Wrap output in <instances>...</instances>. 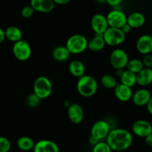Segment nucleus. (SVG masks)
Segmentation results:
<instances>
[{"mask_svg": "<svg viewBox=\"0 0 152 152\" xmlns=\"http://www.w3.org/2000/svg\"><path fill=\"white\" fill-rule=\"evenodd\" d=\"M105 139L111 150L116 151L127 150L130 148L133 142V136L132 133L125 129H111Z\"/></svg>", "mask_w": 152, "mask_h": 152, "instance_id": "obj_1", "label": "nucleus"}, {"mask_svg": "<svg viewBox=\"0 0 152 152\" xmlns=\"http://www.w3.org/2000/svg\"><path fill=\"white\" fill-rule=\"evenodd\" d=\"M77 89L80 96L83 97H91L97 91V81L92 76L85 74L79 78Z\"/></svg>", "mask_w": 152, "mask_h": 152, "instance_id": "obj_2", "label": "nucleus"}, {"mask_svg": "<svg viewBox=\"0 0 152 152\" xmlns=\"http://www.w3.org/2000/svg\"><path fill=\"white\" fill-rule=\"evenodd\" d=\"M88 41L82 34H74L68 39L65 46L71 54H80L88 48Z\"/></svg>", "mask_w": 152, "mask_h": 152, "instance_id": "obj_3", "label": "nucleus"}, {"mask_svg": "<svg viewBox=\"0 0 152 152\" xmlns=\"http://www.w3.org/2000/svg\"><path fill=\"white\" fill-rule=\"evenodd\" d=\"M53 91V86L50 80L45 76L37 77L34 83V92L41 99L50 96Z\"/></svg>", "mask_w": 152, "mask_h": 152, "instance_id": "obj_4", "label": "nucleus"}, {"mask_svg": "<svg viewBox=\"0 0 152 152\" xmlns=\"http://www.w3.org/2000/svg\"><path fill=\"white\" fill-rule=\"evenodd\" d=\"M105 44L110 46H117L123 44L126 38V34L121 28L108 27V29L102 34Z\"/></svg>", "mask_w": 152, "mask_h": 152, "instance_id": "obj_5", "label": "nucleus"}, {"mask_svg": "<svg viewBox=\"0 0 152 152\" xmlns=\"http://www.w3.org/2000/svg\"><path fill=\"white\" fill-rule=\"evenodd\" d=\"M13 53L18 60L25 62L31 58L32 50L30 44L26 40L21 39L13 44Z\"/></svg>", "mask_w": 152, "mask_h": 152, "instance_id": "obj_6", "label": "nucleus"}, {"mask_svg": "<svg viewBox=\"0 0 152 152\" xmlns=\"http://www.w3.org/2000/svg\"><path fill=\"white\" fill-rule=\"evenodd\" d=\"M110 63L116 70H123L126 68L129 60L127 53L123 49H114L110 55Z\"/></svg>", "mask_w": 152, "mask_h": 152, "instance_id": "obj_7", "label": "nucleus"}, {"mask_svg": "<svg viewBox=\"0 0 152 152\" xmlns=\"http://www.w3.org/2000/svg\"><path fill=\"white\" fill-rule=\"evenodd\" d=\"M111 131L109 123L105 120H98L92 126L91 137L100 141L105 139Z\"/></svg>", "mask_w": 152, "mask_h": 152, "instance_id": "obj_8", "label": "nucleus"}, {"mask_svg": "<svg viewBox=\"0 0 152 152\" xmlns=\"http://www.w3.org/2000/svg\"><path fill=\"white\" fill-rule=\"evenodd\" d=\"M108 26L111 28H121L127 22V16L120 10H111L106 16Z\"/></svg>", "mask_w": 152, "mask_h": 152, "instance_id": "obj_9", "label": "nucleus"}, {"mask_svg": "<svg viewBox=\"0 0 152 152\" xmlns=\"http://www.w3.org/2000/svg\"><path fill=\"white\" fill-rule=\"evenodd\" d=\"M91 27L95 34H102L109 27L106 16L101 13L94 15L91 20Z\"/></svg>", "mask_w": 152, "mask_h": 152, "instance_id": "obj_10", "label": "nucleus"}, {"mask_svg": "<svg viewBox=\"0 0 152 152\" xmlns=\"http://www.w3.org/2000/svg\"><path fill=\"white\" fill-rule=\"evenodd\" d=\"M132 132L136 136L145 138L152 132V125L145 120H136L132 125Z\"/></svg>", "mask_w": 152, "mask_h": 152, "instance_id": "obj_11", "label": "nucleus"}, {"mask_svg": "<svg viewBox=\"0 0 152 152\" xmlns=\"http://www.w3.org/2000/svg\"><path fill=\"white\" fill-rule=\"evenodd\" d=\"M67 114L70 121L74 124H80L84 119L83 108L78 103L70 104L68 107Z\"/></svg>", "mask_w": 152, "mask_h": 152, "instance_id": "obj_12", "label": "nucleus"}, {"mask_svg": "<svg viewBox=\"0 0 152 152\" xmlns=\"http://www.w3.org/2000/svg\"><path fill=\"white\" fill-rule=\"evenodd\" d=\"M151 94L148 89L140 88L133 93L132 100L136 106L143 107L146 106L151 97Z\"/></svg>", "mask_w": 152, "mask_h": 152, "instance_id": "obj_13", "label": "nucleus"}, {"mask_svg": "<svg viewBox=\"0 0 152 152\" xmlns=\"http://www.w3.org/2000/svg\"><path fill=\"white\" fill-rule=\"evenodd\" d=\"M137 50L140 54L145 55L152 52V37L148 34H143L137 39L136 42Z\"/></svg>", "mask_w": 152, "mask_h": 152, "instance_id": "obj_14", "label": "nucleus"}, {"mask_svg": "<svg viewBox=\"0 0 152 152\" xmlns=\"http://www.w3.org/2000/svg\"><path fill=\"white\" fill-rule=\"evenodd\" d=\"M114 91L116 98L120 102H129L132 99V95H133L132 88L125 86L122 83H118L114 88Z\"/></svg>", "mask_w": 152, "mask_h": 152, "instance_id": "obj_15", "label": "nucleus"}, {"mask_svg": "<svg viewBox=\"0 0 152 152\" xmlns=\"http://www.w3.org/2000/svg\"><path fill=\"white\" fill-rule=\"evenodd\" d=\"M30 5L35 11L44 13H50L55 7L53 0H31Z\"/></svg>", "mask_w": 152, "mask_h": 152, "instance_id": "obj_16", "label": "nucleus"}, {"mask_svg": "<svg viewBox=\"0 0 152 152\" xmlns=\"http://www.w3.org/2000/svg\"><path fill=\"white\" fill-rule=\"evenodd\" d=\"M33 150L34 152H59L57 144L48 140H42L36 142Z\"/></svg>", "mask_w": 152, "mask_h": 152, "instance_id": "obj_17", "label": "nucleus"}, {"mask_svg": "<svg viewBox=\"0 0 152 152\" xmlns=\"http://www.w3.org/2000/svg\"><path fill=\"white\" fill-rule=\"evenodd\" d=\"M137 75V84L145 87L152 83V68H143Z\"/></svg>", "mask_w": 152, "mask_h": 152, "instance_id": "obj_18", "label": "nucleus"}, {"mask_svg": "<svg viewBox=\"0 0 152 152\" xmlns=\"http://www.w3.org/2000/svg\"><path fill=\"white\" fill-rule=\"evenodd\" d=\"M127 23L133 28H140L145 23V17L140 12H133L127 16Z\"/></svg>", "mask_w": 152, "mask_h": 152, "instance_id": "obj_19", "label": "nucleus"}, {"mask_svg": "<svg viewBox=\"0 0 152 152\" xmlns=\"http://www.w3.org/2000/svg\"><path fill=\"white\" fill-rule=\"evenodd\" d=\"M105 45L102 34H95L94 37L88 41V48L91 51L98 52L102 50Z\"/></svg>", "mask_w": 152, "mask_h": 152, "instance_id": "obj_20", "label": "nucleus"}, {"mask_svg": "<svg viewBox=\"0 0 152 152\" xmlns=\"http://www.w3.org/2000/svg\"><path fill=\"white\" fill-rule=\"evenodd\" d=\"M71 53L65 45H59L54 48L52 51L53 59L57 62H65L70 58Z\"/></svg>", "mask_w": 152, "mask_h": 152, "instance_id": "obj_21", "label": "nucleus"}, {"mask_svg": "<svg viewBox=\"0 0 152 152\" xmlns=\"http://www.w3.org/2000/svg\"><path fill=\"white\" fill-rule=\"evenodd\" d=\"M68 71L72 76L80 78L86 74V67L81 61L73 60L68 65Z\"/></svg>", "mask_w": 152, "mask_h": 152, "instance_id": "obj_22", "label": "nucleus"}, {"mask_svg": "<svg viewBox=\"0 0 152 152\" xmlns=\"http://www.w3.org/2000/svg\"><path fill=\"white\" fill-rule=\"evenodd\" d=\"M4 34H5V39L13 43L22 39V31L20 30V28L14 26V25L7 27L4 31Z\"/></svg>", "mask_w": 152, "mask_h": 152, "instance_id": "obj_23", "label": "nucleus"}, {"mask_svg": "<svg viewBox=\"0 0 152 152\" xmlns=\"http://www.w3.org/2000/svg\"><path fill=\"white\" fill-rule=\"evenodd\" d=\"M120 83L127 86L130 88H133L137 84V75L134 73L129 71L128 69L124 70L122 72L120 77Z\"/></svg>", "mask_w": 152, "mask_h": 152, "instance_id": "obj_24", "label": "nucleus"}, {"mask_svg": "<svg viewBox=\"0 0 152 152\" xmlns=\"http://www.w3.org/2000/svg\"><path fill=\"white\" fill-rule=\"evenodd\" d=\"M17 146L20 150L28 151L34 148L35 142L31 137L27 136H22L17 140Z\"/></svg>", "mask_w": 152, "mask_h": 152, "instance_id": "obj_25", "label": "nucleus"}, {"mask_svg": "<svg viewBox=\"0 0 152 152\" xmlns=\"http://www.w3.org/2000/svg\"><path fill=\"white\" fill-rule=\"evenodd\" d=\"M100 83L104 88L107 89H114L118 84L115 77L111 74H105L101 77Z\"/></svg>", "mask_w": 152, "mask_h": 152, "instance_id": "obj_26", "label": "nucleus"}, {"mask_svg": "<svg viewBox=\"0 0 152 152\" xmlns=\"http://www.w3.org/2000/svg\"><path fill=\"white\" fill-rule=\"evenodd\" d=\"M143 68L144 65L142 62V59H130V60H129L127 65H126V68L129 71H132L136 74L139 73Z\"/></svg>", "mask_w": 152, "mask_h": 152, "instance_id": "obj_27", "label": "nucleus"}, {"mask_svg": "<svg viewBox=\"0 0 152 152\" xmlns=\"http://www.w3.org/2000/svg\"><path fill=\"white\" fill-rule=\"evenodd\" d=\"M41 99L35 93H31L27 96L26 103L31 108H36L39 105Z\"/></svg>", "mask_w": 152, "mask_h": 152, "instance_id": "obj_28", "label": "nucleus"}, {"mask_svg": "<svg viewBox=\"0 0 152 152\" xmlns=\"http://www.w3.org/2000/svg\"><path fill=\"white\" fill-rule=\"evenodd\" d=\"M92 152H112V150L106 142L99 141L96 145H94Z\"/></svg>", "mask_w": 152, "mask_h": 152, "instance_id": "obj_29", "label": "nucleus"}, {"mask_svg": "<svg viewBox=\"0 0 152 152\" xmlns=\"http://www.w3.org/2000/svg\"><path fill=\"white\" fill-rule=\"evenodd\" d=\"M11 148L10 141L4 137L0 136V152H8Z\"/></svg>", "mask_w": 152, "mask_h": 152, "instance_id": "obj_30", "label": "nucleus"}, {"mask_svg": "<svg viewBox=\"0 0 152 152\" xmlns=\"http://www.w3.org/2000/svg\"><path fill=\"white\" fill-rule=\"evenodd\" d=\"M34 11L35 10L31 5L25 6L21 10V15H22V17L28 19V18H31L34 15Z\"/></svg>", "mask_w": 152, "mask_h": 152, "instance_id": "obj_31", "label": "nucleus"}, {"mask_svg": "<svg viewBox=\"0 0 152 152\" xmlns=\"http://www.w3.org/2000/svg\"><path fill=\"white\" fill-rule=\"evenodd\" d=\"M143 58L142 59V62L143 63L144 68H152V54L148 53V54L143 55Z\"/></svg>", "mask_w": 152, "mask_h": 152, "instance_id": "obj_32", "label": "nucleus"}, {"mask_svg": "<svg viewBox=\"0 0 152 152\" xmlns=\"http://www.w3.org/2000/svg\"><path fill=\"white\" fill-rule=\"evenodd\" d=\"M123 0H106V3L111 7H117Z\"/></svg>", "mask_w": 152, "mask_h": 152, "instance_id": "obj_33", "label": "nucleus"}, {"mask_svg": "<svg viewBox=\"0 0 152 152\" xmlns=\"http://www.w3.org/2000/svg\"><path fill=\"white\" fill-rule=\"evenodd\" d=\"M121 30L123 31V32L125 33V34H129V33H130L131 31H132V28L130 26V25H129V24L127 23V22H126V23L125 24V25H123V27H122Z\"/></svg>", "mask_w": 152, "mask_h": 152, "instance_id": "obj_34", "label": "nucleus"}, {"mask_svg": "<svg viewBox=\"0 0 152 152\" xmlns=\"http://www.w3.org/2000/svg\"><path fill=\"white\" fill-rule=\"evenodd\" d=\"M145 143L147 144V145L152 148V132L150 134H148V136L145 137Z\"/></svg>", "mask_w": 152, "mask_h": 152, "instance_id": "obj_35", "label": "nucleus"}, {"mask_svg": "<svg viewBox=\"0 0 152 152\" xmlns=\"http://www.w3.org/2000/svg\"><path fill=\"white\" fill-rule=\"evenodd\" d=\"M55 4H59V5H64L67 4L71 1V0H53Z\"/></svg>", "mask_w": 152, "mask_h": 152, "instance_id": "obj_36", "label": "nucleus"}, {"mask_svg": "<svg viewBox=\"0 0 152 152\" xmlns=\"http://www.w3.org/2000/svg\"><path fill=\"white\" fill-rule=\"evenodd\" d=\"M146 108H147V111H148V112L152 116V96H151V99H150L149 102H148V104L146 105Z\"/></svg>", "mask_w": 152, "mask_h": 152, "instance_id": "obj_37", "label": "nucleus"}, {"mask_svg": "<svg viewBox=\"0 0 152 152\" xmlns=\"http://www.w3.org/2000/svg\"><path fill=\"white\" fill-rule=\"evenodd\" d=\"M5 39V34H4V31L2 28H0V44L3 42Z\"/></svg>", "mask_w": 152, "mask_h": 152, "instance_id": "obj_38", "label": "nucleus"}, {"mask_svg": "<svg viewBox=\"0 0 152 152\" xmlns=\"http://www.w3.org/2000/svg\"><path fill=\"white\" fill-rule=\"evenodd\" d=\"M89 142H90V143L91 144V145L94 146V145H96V144L97 143V142H99V141L97 140H96V139H95V138H94V137H91L90 140H89Z\"/></svg>", "mask_w": 152, "mask_h": 152, "instance_id": "obj_39", "label": "nucleus"}, {"mask_svg": "<svg viewBox=\"0 0 152 152\" xmlns=\"http://www.w3.org/2000/svg\"><path fill=\"white\" fill-rule=\"evenodd\" d=\"M96 1L99 4H104V3L106 2V0H96Z\"/></svg>", "mask_w": 152, "mask_h": 152, "instance_id": "obj_40", "label": "nucleus"}, {"mask_svg": "<svg viewBox=\"0 0 152 152\" xmlns=\"http://www.w3.org/2000/svg\"><path fill=\"white\" fill-rule=\"evenodd\" d=\"M150 36H151V37H152V31H151V34H150Z\"/></svg>", "mask_w": 152, "mask_h": 152, "instance_id": "obj_41", "label": "nucleus"}]
</instances>
